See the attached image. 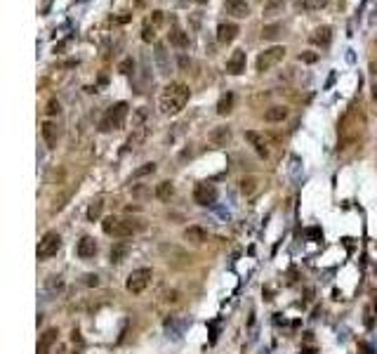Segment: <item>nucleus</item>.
Masks as SVG:
<instances>
[{"label": "nucleus", "instance_id": "nucleus-1", "mask_svg": "<svg viewBox=\"0 0 377 354\" xmlns=\"http://www.w3.org/2000/svg\"><path fill=\"white\" fill-rule=\"evenodd\" d=\"M189 95H191V92H189V85H184V83H170V85L161 92V99H158L161 114L163 116H177V114L186 107Z\"/></svg>", "mask_w": 377, "mask_h": 354}, {"label": "nucleus", "instance_id": "nucleus-2", "mask_svg": "<svg viewBox=\"0 0 377 354\" xmlns=\"http://www.w3.org/2000/svg\"><path fill=\"white\" fill-rule=\"evenodd\" d=\"M363 128H366V118L361 114V109L356 107H349L346 114L342 116L340 125H337V135H340V142L342 144H351L356 142L361 135H363Z\"/></svg>", "mask_w": 377, "mask_h": 354}, {"label": "nucleus", "instance_id": "nucleus-3", "mask_svg": "<svg viewBox=\"0 0 377 354\" xmlns=\"http://www.w3.org/2000/svg\"><path fill=\"white\" fill-rule=\"evenodd\" d=\"M125 118H128V102H116L113 107L106 109L104 118L99 120V130H102V132L120 130L125 125Z\"/></svg>", "mask_w": 377, "mask_h": 354}, {"label": "nucleus", "instance_id": "nucleus-4", "mask_svg": "<svg viewBox=\"0 0 377 354\" xmlns=\"http://www.w3.org/2000/svg\"><path fill=\"white\" fill-rule=\"evenodd\" d=\"M102 229L104 234L108 236H116V238H125V236L137 234L141 229V225H137L135 220H120V217H106L102 222Z\"/></svg>", "mask_w": 377, "mask_h": 354}, {"label": "nucleus", "instance_id": "nucleus-5", "mask_svg": "<svg viewBox=\"0 0 377 354\" xmlns=\"http://www.w3.org/2000/svg\"><path fill=\"white\" fill-rule=\"evenodd\" d=\"M151 279H153V272L149 267H141V269H135V272H130L128 281H125V288L132 293V295H139L144 290L149 288Z\"/></svg>", "mask_w": 377, "mask_h": 354}, {"label": "nucleus", "instance_id": "nucleus-6", "mask_svg": "<svg viewBox=\"0 0 377 354\" xmlns=\"http://www.w3.org/2000/svg\"><path fill=\"white\" fill-rule=\"evenodd\" d=\"M59 248H62V236L57 232H47L38 241V260H50L52 255H57Z\"/></svg>", "mask_w": 377, "mask_h": 354}, {"label": "nucleus", "instance_id": "nucleus-7", "mask_svg": "<svg viewBox=\"0 0 377 354\" xmlns=\"http://www.w3.org/2000/svg\"><path fill=\"white\" fill-rule=\"evenodd\" d=\"M283 57H285V47H280V45L264 50V52L257 57V71H269L271 66H276Z\"/></svg>", "mask_w": 377, "mask_h": 354}, {"label": "nucleus", "instance_id": "nucleus-8", "mask_svg": "<svg viewBox=\"0 0 377 354\" xmlns=\"http://www.w3.org/2000/svg\"><path fill=\"white\" fill-rule=\"evenodd\" d=\"M194 201L198 205H212L217 201V187L210 182H203V184H196L194 189Z\"/></svg>", "mask_w": 377, "mask_h": 354}, {"label": "nucleus", "instance_id": "nucleus-9", "mask_svg": "<svg viewBox=\"0 0 377 354\" xmlns=\"http://www.w3.org/2000/svg\"><path fill=\"white\" fill-rule=\"evenodd\" d=\"M224 10H226V14H231V17H236V19H243V17H248L250 14V5L245 0H226Z\"/></svg>", "mask_w": 377, "mask_h": 354}, {"label": "nucleus", "instance_id": "nucleus-10", "mask_svg": "<svg viewBox=\"0 0 377 354\" xmlns=\"http://www.w3.org/2000/svg\"><path fill=\"white\" fill-rule=\"evenodd\" d=\"M75 253H78V258H95V253H97V241L92 238V236H83L80 241H78V248H75Z\"/></svg>", "mask_w": 377, "mask_h": 354}, {"label": "nucleus", "instance_id": "nucleus-11", "mask_svg": "<svg viewBox=\"0 0 377 354\" xmlns=\"http://www.w3.org/2000/svg\"><path fill=\"white\" fill-rule=\"evenodd\" d=\"M226 71L231 76H238L245 71V52L243 50H236V52L229 57V62H226Z\"/></svg>", "mask_w": 377, "mask_h": 354}, {"label": "nucleus", "instance_id": "nucleus-12", "mask_svg": "<svg viewBox=\"0 0 377 354\" xmlns=\"http://www.w3.org/2000/svg\"><path fill=\"white\" fill-rule=\"evenodd\" d=\"M236 36H238V26H236V24H219V26H217V40H219L222 45L234 43V40H236Z\"/></svg>", "mask_w": 377, "mask_h": 354}, {"label": "nucleus", "instance_id": "nucleus-13", "mask_svg": "<svg viewBox=\"0 0 377 354\" xmlns=\"http://www.w3.org/2000/svg\"><path fill=\"white\" fill-rule=\"evenodd\" d=\"M57 335H59L57 328H47L40 335V340H38V354H50V347L57 343Z\"/></svg>", "mask_w": 377, "mask_h": 354}, {"label": "nucleus", "instance_id": "nucleus-14", "mask_svg": "<svg viewBox=\"0 0 377 354\" xmlns=\"http://www.w3.org/2000/svg\"><path fill=\"white\" fill-rule=\"evenodd\" d=\"M210 144L212 147H226V142L231 140V130L226 128V125H219V128H215L212 132H210Z\"/></svg>", "mask_w": 377, "mask_h": 354}, {"label": "nucleus", "instance_id": "nucleus-15", "mask_svg": "<svg viewBox=\"0 0 377 354\" xmlns=\"http://www.w3.org/2000/svg\"><path fill=\"white\" fill-rule=\"evenodd\" d=\"M245 140H248L250 144L255 147V151H257V154H259V156H262V158H267V156H269V149H267V142H264V137H262L259 132H252V130H248V132H245Z\"/></svg>", "mask_w": 377, "mask_h": 354}, {"label": "nucleus", "instance_id": "nucleus-16", "mask_svg": "<svg viewBox=\"0 0 377 354\" xmlns=\"http://www.w3.org/2000/svg\"><path fill=\"white\" fill-rule=\"evenodd\" d=\"M285 5H288V0H267L264 2V19H274V17L283 14Z\"/></svg>", "mask_w": 377, "mask_h": 354}, {"label": "nucleus", "instance_id": "nucleus-17", "mask_svg": "<svg viewBox=\"0 0 377 354\" xmlns=\"http://www.w3.org/2000/svg\"><path fill=\"white\" fill-rule=\"evenodd\" d=\"M156 64H158V69H161V74H170L172 71V66H170V62H168V52H165V45L163 43H158L156 45Z\"/></svg>", "mask_w": 377, "mask_h": 354}, {"label": "nucleus", "instance_id": "nucleus-18", "mask_svg": "<svg viewBox=\"0 0 377 354\" xmlns=\"http://www.w3.org/2000/svg\"><path fill=\"white\" fill-rule=\"evenodd\" d=\"M330 40H333V31H330V26H318V29L311 33V43L321 45V47L330 45Z\"/></svg>", "mask_w": 377, "mask_h": 354}, {"label": "nucleus", "instance_id": "nucleus-19", "mask_svg": "<svg viewBox=\"0 0 377 354\" xmlns=\"http://www.w3.org/2000/svg\"><path fill=\"white\" fill-rule=\"evenodd\" d=\"M57 137H59V130L52 120H45L43 123V140L47 147H57Z\"/></svg>", "mask_w": 377, "mask_h": 354}, {"label": "nucleus", "instance_id": "nucleus-20", "mask_svg": "<svg viewBox=\"0 0 377 354\" xmlns=\"http://www.w3.org/2000/svg\"><path fill=\"white\" fill-rule=\"evenodd\" d=\"M285 118H288V107H280V104L267 109V114H264V120H269V123H280Z\"/></svg>", "mask_w": 377, "mask_h": 354}, {"label": "nucleus", "instance_id": "nucleus-21", "mask_svg": "<svg viewBox=\"0 0 377 354\" xmlns=\"http://www.w3.org/2000/svg\"><path fill=\"white\" fill-rule=\"evenodd\" d=\"M184 238L191 241V243H196V246H201L205 238H207V234H205V229H201V227H189V229L184 232Z\"/></svg>", "mask_w": 377, "mask_h": 354}, {"label": "nucleus", "instance_id": "nucleus-22", "mask_svg": "<svg viewBox=\"0 0 377 354\" xmlns=\"http://www.w3.org/2000/svg\"><path fill=\"white\" fill-rule=\"evenodd\" d=\"M170 43L174 47H179V50H186L189 47V33H184L182 29H172L170 31Z\"/></svg>", "mask_w": 377, "mask_h": 354}, {"label": "nucleus", "instance_id": "nucleus-23", "mask_svg": "<svg viewBox=\"0 0 377 354\" xmlns=\"http://www.w3.org/2000/svg\"><path fill=\"white\" fill-rule=\"evenodd\" d=\"M231 107H234V95L229 92V95H224L222 99H219V104H217V114H219V116H226V114L231 111Z\"/></svg>", "mask_w": 377, "mask_h": 354}, {"label": "nucleus", "instance_id": "nucleus-24", "mask_svg": "<svg viewBox=\"0 0 377 354\" xmlns=\"http://www.w3.org/2000/svg\"><path fill=\"white\" fill-rule=\"evenodd\" d=\"M172 192H174L172 182H161L158 187H156V196H158L161 201H168V198L172 196Z\"/></svg>", "mask_w": 377, "mask_h": 354}, {"label": "nucleus", "instance_id": "nucleus-25", "mask_svg": "<svg viewBox=\"0 0 377 354\" xmlns=\"http://www.w3.org/2000/svg\"><path fill=\"white\" fill-rule=\"evenodd\" d=\"M151 172H156V163H144L141 168H137V170L132 172V180H139V177H146V175H151Z\"/></svg>", "mask_w": 377, "mask_h": 354}, {"label": "nucleus", "instance_id": "nucleus-26", "mask_svg": "<svg viewBox=\"0 0 377 354\" xmlns=\"http://www.w3.org/2000/svg\"><path fill=\"white\" fill-rule=\"evenodd\" d=\"M125 253H128V246H123V243L113 246V248H111V262H123Z\"/></svg>", "mask_w": 377, "mask_h": 354}, {"label": "nucleus", "instance_id": "nucleus-27", "mask_svg": "<svg viewBox=\"0 0 377 354\" xmlns=\"http://www.w3.org/2000/svg\"><path fill=\"white\" fill-rule=\"evenodd\" d=\"M278 33H280L278 24H274V26H264V29H262V38H264V40H274V38H278Z\"/></svg>", "mask_w": 377, "mask_h": 354}, {"label": "nucleus", "instance_id": "nucleus-28", "mask_svg": "<svg viewBox=\"0 0 377 354\" xmlns=\"http://www.w3.org/2000/svg\"><path fill=\"white\" fill-rule=\"evenodd\" d=\"M255 189H257V180H255V177H245V180L240 182V192L245 194V196H250Z\"/></svg>", "mask_w": 377, "mask_h": 354}, {"label": "nucleus", "instance_id": "nucleus-29", "mask_svg": "<svg viewBox=\"0 0 377 354\" xmlns=\"http://www.w3.org/2000/svg\"><path fill=\"white\" fill-rule=\"evenodd\" d=\"M102 201H95V203L90 205V208H87V220H90V222H95V220H99V215H102Z\"/></svg>", "mask_w": 377, "mask_h": 354}, {"label": "nucleus", "instance_id": "nucleus-30", "mask_svg": "<svg viewBox=\"0 0 377 354\" xmlns=\"http://www.w3.org/2000/svg\"><path fill=\"white\" fill-rule=\"evenodd\" d=\"M141 140H144V125H139V128L135 130V135H132V137L128 140V147L132 149V147H137Z\"/></svg>", "mask_w": 377, "mask_h": 354}, {"label": "nucleus", "instance_id": "nucleus-31", "mask_svg": "<svg viewBox=\"0 0 377 354\" xmlns=\"http://www.w3.org/2000/svg\"><path fill=\"white\" fill-rule=\"evenodd\" d=\"M328 5V0H304V7L307 10H321Z\"/></svg>", "mask_w": 377, "mask_h": 354}, {"label": "nucleus", "instance_id": "nucleus-32", "mask_svg": "<svg viewBox=\"0 0 377 354\" xmlns=\"http://www.w3.org/2000/svg\"><path fill=\"white\" fill-rule=\"evenodd\" d=\"M59 111H62L59 102H57V99H50V102H47V109H45V114H47V116H57Z\"/></svg>", "mask_w": 377, "mask_h": 354}, {"label": "nucleus", "instance_id": "nucleus-33", "mask_svg": "<svg viewBox=\"0 0 377 354\" xmlns=\"http://www.w3.org/2000/svg\"><path fill=\"white\" fill-rule=\"evenodd\" d=\"M304 236H309V238H313V241H321V238H323V234H321L318 227H309V229L304 232Z\"/></svg>", "mask_w": 377, "mask_h": 354}, {"label": "nucleus", "instance_id": "nucleus-34", "mask_svg": "<svg viewBox=\"0 0 377 354\" xmlns=\"http://www.w3.org/2000/svg\"><path fill=\"white\" fill-rule=\"evenodd\" d=\"M132 69H135V62H132V59H125V62H120L118 64V71L120 74H125V76H130Z\"/></svg>", "mask_w": 377, "mask_h": 354}, {"label": "nucleus", "instance_id": "nucleus-35", "mask_svg": "<svg viewBox=\"0 0 377 354\" xmlns=\"http://www.w3.org/2000/svg\"><path fill=\"white\" fill-rule=\"evenodd\" d=\"M318 59V54L316 52H304V54H300V62H307V64H313Z\"/></svg>", "mask_w": 377, "mask_h": 354}, {"label": "nucleus", "instance_id": "nucleus-36", "mask_svg": "<svg viewBox=\"0 0 377 354\" xmlns=\"http://www.w3.org/2000/svg\"><path fill=\"white\" fill-rule=\"evenodd\" d=\"M141 38H144L146 43H151V40L156 38V33H153V29H149V26H144V33H141Z\"/></svg>", "mask_w": 377, "mask_h": 354}, {"label": "nucleus", "instance_id": "nucleus-37", "mask_svg": "<svg viewBox=\"0 0 377 354\" xmlns=\"http://www.w3.org/2000/svg\"><path fill=\"white\" fill-rule=\"evenodd\" d=\"M85 286H99V276H97V274H87V276H85Z\"/></svg>", "mask_w": 377, "mask_h": 354}, {"label": "nucleus", "instance_id": "nucleus-38", "mask_svg": "<svg viewBox=\"0 0 377 354\" xmlns=\"http://www.w3.org/2000/svg\"><path fill=\"white\" fill-rule=\"evenodd\" d=\"M358 350H361V352H363V354H375V352H373V350H370V347H368L366 343H361V345H358Z\"/></svg>", "mask_w": 377, "mask_h": 354}, {"label": "nucleus", "instance_id": "nucleus-39", "mask_svg": "<svg viewBox=\"0 0 377 354\" xmlns=\"http://www.w3.org/2000/svg\"><path fill=\"white\" fill-rule=\"evenodd\" d=\"M196 2H201V5H203V2H207V0H196Z\"/></svg>", "mask_w": 377, "mask_h": 354}]
</instances>
